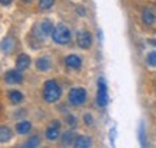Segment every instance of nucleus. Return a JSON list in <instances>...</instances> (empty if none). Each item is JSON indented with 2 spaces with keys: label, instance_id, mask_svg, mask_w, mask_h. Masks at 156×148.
Segmentation results:
<instances>
[{
  "label": "nucleus",
  "instance_id": "f257e3e1",
  "mask_svg": "<svg viewBox=\"0 0 156 148\" xmlns=\"http://www.w3.org/2000/svg\"><path fill=\"white\" fill-rule=\"evenodd\" d=\"M61 96V87L56 83L55 80H48L45 81L44 86V99L48 103H54L56 102Z\"/></svg>",
  "mask_w": 156,
  "mask_h": 148
},
{
  "label": "nucleus",
  "instance_id": "f03ea898",
  "mask_svg": "<svg viewBox=\"0 0 156 148\" xmlns=\"http://www.w3.org/2000/svg\"><path fill=\"white\" fill-rule=\"evenodd\" d=\"M52 39L55 41L56 44L59 45H65L71 41V31L68 29V26H65L64 23H58L54 31H52Z\"/></svg>",
  "mask_w": 156,
  "mask_h": 148
},
{
  "label": "nucleus",
  "instance_id": "7ed1b4c3",
  "mask_svg": "<svg viewBox=\"0 0 156 148\" xmlns=\"http://www.w3.org/2000/svg\"><path fill=\"white\" fill-rule=\"evenodd\" d=\"M52 31H54V25L51 20L45 19L42 22H38L34 28V35L38 38V39H45L46 36L52 35Z\"/></svg>",
  "mask_w": 156,
  "mask_h": 148
},
{
  "label": "nucleus",
  "instance_id": "20e7f679",
  "mask_svg": "<svg viewBox=\"0 0 156 148\" xmlns=\"http://www.w3.org/2000/svg\"><path fill=\"white\" fill-rule=\"evenodd\" d=\"M87 99V91L83 87H74L68 93V102L73 106H81Z\"/></svg>",
  "mask_w": 156,
  "mask_h": 148
},
{
  "label": "nucleus",
  "instance_id": "39448f33",
  "mask_svg": "<svg viewBox=\"0 0 156 148\" xmlns=\"http://www.w3.org/2000/svg\"><path fill=\"white\" fill-rule=\"evenodd\" d=\"M97 105L104 108L108 103V94H107V84L104 79H98V83H97Z\"/></svg>",
  "mask_w": 156,
  "mask_h": 148
},
{
  "label": "nucleus",
  "instance_id": "423d86ee",
  "mask_svg": "<svg viewBox=\"0 0 156 148\" xmlns=\"http://www.w3.org/2000/svg\"><path fill=\"white\" fill-rule=\"evenodd\" d=\"M91 42H93V39H91V34H90L88 31H80L77 34V44L80 48H83V50H87V48H90L91 46Z\"/></svg>",
  "mask_w": 156,
  "mask_h": 148
},
{
  "label": "nucleus",
  "instance_id": "0eeeda50",
  "mask_svg": "<svg viewBox=\"0 0 156 148\" xmlns=\"http://www.w3.org/2000/svg\"><path fill=\"white\" fill-rule=\"evenodd\" d=\"M23 76L20 70H9L7 73L5 74V81L9 83V84H17V83H22Z\"/></svg>",
  "mask_w": 156,
  "mask_h": 148
},
{
  "label": "nucleus",
  "instance_id": "6e6552de",
  "mask_svg": "<svg viewBox=\"0 0 156 148\" xmlns=\"http://www.w3.org/2000/svg\"><path fill=\"white\" fill-rule=\"evenodd\" d=\"M59 126H61L59 120H54V122L46 128L45 137H46L48 141H55L56 138H58V135H59Z\"/></svg>",
  "mask_w": 156,
  "mask_h": 148
},
{
  "label": "nucleus",
  "instance_id": "1a4fd4ad",
  "mask_svg": "<svg viewBox=\"0 0 156 148\" xmlns=\"http://www.w3.org/2000/svg\"><path fill=\"white\" fill-rule=\"evenodd\" d=\"M65 65H67L68 68H73V70H78L81 65H83V61H81V58L75 55V54H71V55H68L65 58Z\"/></svg>",
  "mask_w": 156,
  "mask_h": 148
},
{
  "label": "nucleus",
  "instance_id": "9d476101",
  "mask_svg": "<svg viewBox=\"0 0 156 148\" xmlns=\"http://www.w3.org/2000/svg\"><path fill=\"white\" fill-rule=\"evenodd\" d=\"M142 22L145 23L146 26H152V25L156 22L155 13H153L151 9H145V10L142 12Z\"/></svg>",
  "mask_w": 156,
  "mask_h": 148
},
{
  "label": "nucleus",
  "instance_id": "9b49d317",
  "mask_svg": "<svg viewBox=\"0 0 156 148\" xmlns=\"http://www.w3.org/2000/svg\"><path fill=\"white\" fill-rule=\"evenodd\" d=\"M30 65V58L26 54H20L16 60V68L20 70V71H25Z\"/></svg>",
  "mask_w": 156,
  "mask_h": 148
},
{
  "label": "nucleus",
  "instance_id": "f8f14e48",
  "mask_svg": "<svg viewBox=\"0 0 156 148\" xmlns=\"http://www.w3.org/2000/svg\"><path fill=\"white\" fill-rule=\"evenodd\" d=\"M74 145L78 148H87V147H91V138L90 137H85V135H78L75 138V142Z\"/></svg>",
  "mask_w": 156,
  "mask_h": 148
},
{
  "label": "nucleus",
  "instance_id": "ddd939ff",
  "mask_svg": "<svg viewBox=\"0 0 156 148\" xmlns=\"http://www.w3.org/2000/svg\"><path fill=\"white\" fill-rule=\"evenodd\" d=\"M36 68L39 71H48L51 68V60L48 57H41L36 61Z\"/></svg>",
  "mask_w": 156,
  "mask_h": 148
},
{
  "label": "nucleus",
  "instance_id": "4468645a",
  "mask_svg": "<svg viewBox=\"0 0 156 148\" xmlns=\"http://www.w3.org/2000/svg\"><path fill=\"white\" fill-rule=\"evenodd\" d=\"M30 128H32V125H30V122H28V120H22V122H17L16 124V132L19 135L28 134L30 131Z\"/></svg>",
  "mask_w": 156,
  "mask_h": 148
},
{
  "label": "nucleus",
  "instance_id": "2eb2a0df",
  "mask_svg": "<svg viewBox=\"0 0 156 148\" xmlns=\"http://www.w3.org/2000/svg\"><path fill=\"white\" fill-rule=\"evenodd\" d=\"M75 138H77V135L74 134V131H67L64 135H62V139H61V144L62 145H71L74 142H75Z\"/></svg>",
  "mask_w": 156,
  "mask_h": 148
},
{
  "label": "nucleus",
  "instance_id": "dca6fc26",
  "mask_svg": "<svg viewBox=\"0 0 156 148\" xmlns=\"http://www.w3.org/2000/svg\"><path fill=\"white\" fill-rule=\"evenodd\" d=\"M9 100L13 105H19L23 100V94L19 90H12V91H9Z\"/></svg>",
  "mask_w": 156,
  "mask_h": 148
},
{
  "label": "nucleus",
  "instance_id": "f3484780",
  "mask_svg": "<svg viewBox=\"0 0 156 148\" xmlns=\"http://www.w3.org/2000/svg\"><path fill=\"white\" fill-rule=\"evenodd\" d=\"M12 138V132L10 129L7 128V126H2L0 128V139H2V142H7V141H10Z\"/></svg>",
  "mask_w": 156,
  "mask_h": 148
},
{
  "label": "nucleus",
  "instance_id": "a211bd4d",
  "mask_svg": "<svg viewBox=\"0 0 156 148\" xmlns=\"http://www.w3.org/2000/svg\"><path fill=\"white\" fill-rule=\"evenodd\" d=\"M3 51L7 52V54H10L12 51H13V45H15V42H13V39H12L10 36H7V38H5L3 39Z\"/></svg>",
  "mask_w": 156,
  "mask_h": 148
},
{
  "label": "nucleus",
  "instance_id": "6ab92c4d",
  "mask_svg": "<svg viewBox=\"0 0 156 148\" xmlns=\"http://www.w3.org/2000/svg\"><path fill=\"white\" fill-rule=\"evenodd\" d=\"M23 145H25V147H38V145H39V137H38V135L30 137L26 142L23 144Z\"/></svg>",
  "mask_w": 156,
  "mask_h": 148
},
{
  "label": "nucleus",
  "instance_id": "aec40b11",
  "mask_svg": "<svg viewBox=\"0 0 156 148\" xmlns=\"http://www.w3.org/2000/svg\"><path fill=\"white\" fill-rule=\"evenodd\" d=\"M54 2L55 0H39V7L42 10H46V9H51L54 6Z\"/></svg>",
  "mask_w": 156,
  "mask_h": 148
},
{
  "label": "nucleus",
  "instance_id": "412c9836",
  "mask_svg": "<svg viewBox=\"0 0 156 148\" xmlns=\"http://www.w3.org/2000/svg\"><path fill=\"white\" fill-rule=\"evenodd\" d=\"M147 63L151 64L152 67H156V51H152L147 54Z\"/></svg>",
  "mask_w": 156,
  "mask_h": 148
},
{
  "label": "nucleus",
  "instance_id": "4be33fe9",
  "mask_svg": "<svg viewBox=\"0 0 156 148\" xmlns=\"http://www.w3.org/2000/svg\"><path fill=\"white\" fill-rule=\"evenodd\" d=\"M139 138H140V142L145 145V125L140 124V128H139Z\"/></svg>",
  "mask_w": 156,
  "mask_h": 148
},
{
  "label": "nucleus",
  "instance_id": "5701e85b",
  "mask_svg": "<svg viewBox=\"0 0 156 148\" xmlns=\"http://www.w3.org/2000/svg\"><path fill=\"white\" fill-rule=\"evenodd\" d=\"M84 122H85L87 125L93 124V116H91V113H85V115H84Z\"/></svg>",
  "mask_w": 156,
  "mask_h": 148
},
{
  "label": "nucleus",
  "instance_id": "b1692460",
  "mask_svg": "<svg viewBox=\"0 0 156 148\" xmlns=\"http://www.w3.org/2000/svg\"><path fill=\"white\" fill-rule=\"evenodd\" d=\"M68 122H69V124H71V125H75V124H77V119H75V118H74L73 115H69V116H68Z\"/></svg>",
  "mask_w": 156,
  "mask_h": 148
},
{
  "label": "nucleus",
  "instance_id": "393cba45",
  "mask_svg": "<svg viewBox=\"0 0 156 148\" xmlns=\"http://www.w3.org/2000/svg\"><path fill=\"white\" fill-rule=\"evenodd\" d=\"M114 135H116V129L113 128L112 131H110V141H112V144H113V141H114Z\"/></svg>",
  "mask_w": 156,
  "mask_h": 148
},
{
  "label": "nucleus",
  "instance_id": "a878e982",
  "mask_svg": "<svg viewBox=\"0 0 156 148\" xmlns=\"http://www.w3.org/2000/svg\"><path fill=\"white\" fill-rule=\"evenodd\" d=\"M12 3V0H2V5L3 6H9Z\"/></svg>",
  "mask_w": 156,
  "mask_h": 148
},
{
  "label": "nucleus",
  "instance_id": "bb28decb",
  "mask_svg": "<svg viewBox=\"0 0 156 148\" xmlns=\"http://www.w3.org/2000/svg\"><path fill=\"white\" fill-rule=\"evenodd\" d=\"M78 13H80V15H81V16H84V15H85V12H84V7H78Z\"/></svg>",
  "mask_w": 156,
  "mask_h": 148
},
{
  "label": "nucleus",
  "instance_id": "cd10ccee",
  "mask_svg": "<svg viewBox=\"0 0 156 148\" xmlns=\"http://www.w3.org/2000/svg\"><path fill=\"white\" fill-rule=\"evenodd\" d=\"M149 44H152V45L156 46V39H151V41H149Z\"/></svg>",
  "mask_w": 156,
  "mask_h": 148
},
{
  "label": "nucleus",
  "instance_id": "c85d7f7f",
  "mask_svg": "<svg viewBox=\"0 0 156 148\" xmlns=\"http://www.w3.org/2000/svg\"><path fill=\"white\" fill-rule=\"evenodd\" d=\"M25 3H30V2H34V0H23Z\"/></svg>",
  "mask_w": 156,
  "mask_h": 148
}]
</instances>
